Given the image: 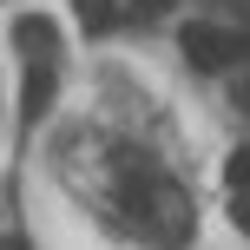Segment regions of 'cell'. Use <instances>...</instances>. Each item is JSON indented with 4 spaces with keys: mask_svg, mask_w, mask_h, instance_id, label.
<instances>
[{
    "mask_svg": "<svg viewBox=\"0 0 250 250\" xmlns=\"http://www.w3.org/2000/svg\"><path fill=\"white\" fill-rule=\"evenodd\" d=\"M13 33H20V46H40V53H46V46H53V26H46V20H40V13H26V20H20V26H13Z\"/></svg>",
    "mask_w": 250,
    "mask_h": 250,
    "instance_id": "4",
    "label": "cell"
},
{
    "mask_svg": "<svg viewBox=\"0 0 250 250\" xmlns=\"http://www.w3.org/2000/svg\"><path fill=\"white\" fill-rule=\"evenodd\" d=\"M224 185H230V191H244V185H250V145H237V151L224 158Z\"/></svg>",
    "mask_w": 250,
    "mask_h": 250,
    "instance_id": "5",
    "label": "cell"
},
{
    "mask_svg": "<svg viewBox=\"0 0 250 250\" xmlns=\"http://www.w3.org/2000/svg\"><path fill=\"white\" fill-rule=\"evenodd\" d=\"M178 46H185V60L198 66V73H224V66H237L244 53H250L244 33H230V26H185Z\"/></svg>",
    "mask_w": 250,
    "mask_h": 250,
    "instance_id": "1",
    "label": "cell"
},
{
    "mask_svg": "<svg viewBox=\"0 0 250 250\" xmlns=\"http://www.w3.org/2000/svg\"><path fill=\"white\" fill-rule=\"evenodd\" d=\"M73 13H79V26H86V33H105V26L119 20L112 0H73Z\"/></svg>",
    "mask_w": 250,
    "mask_h": 250,
    "instance_id": "3",
    "label": "cell"
},
{
    "mask_svg": "<svg viewBox=\"0 0 250 250\" xmlns=\"http://www.w3.org/2000/svg\"><path fill=\"white\" fill-rule=\"evenodd\" d=\"M46 105H53V66H33V73H26V92H20V112L40 119Z\"/></svg>",
    "mask_w": 250,
    "mask_h": 250,
    "instance_id": "2",
    "label": "cell"
},
{
    "mask_svg": "<svg viewBox=\"0 0 250 250\" xmlns=\"http://www.w3.org/2000/svg\"><path fill=\"white\" fill-rule=\"evenodd\" d=\"M132 7H138V13H171L178 0H132Z\"/></svg>",
    "mask_w": 250,
    "mask_h": 250,
    "instance_id": "7",
    "label": "cell"
},
{
    "mask_svg": "<svg viewBox=\"0 0 250 250\" xmlns=\"http://www.w3.org/2000/svg\"><path fill=\"white\" fill-rule=\"evenodd\" d=\"M244 99H250V86H244Z\"/></svg>",
    "mask_w": 250,
    "mask_h": 250,
    "instance_id": "8",
    "label": "cell"
},
{
    "mask_svg": "<svg viewBox=\"0 0 250 250\" xmlns=\"http://www.w3.org/2000/svg\"><path fill=\"white\" fill-rule=\"evenodd\" d=\"M230 224H237V237H250V185L230 198Z\"/></svg>",
    "mask_w": 250,
    "mask_h": 250,
    "instance_id": "6",
    "label": "cell"
}]
</instances>
